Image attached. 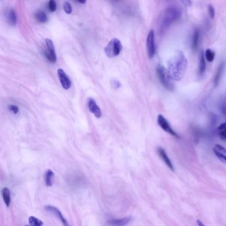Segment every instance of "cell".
I'll return each instance as SVG.
<instances>
[{
	"label": "cell",
	"mask_w": 226,
	"mask_h": 226,
	"mask_svg": "<svg viewBox=\"0 0 226 226\" xmlns=\"http://www.w3.org/2000/svg\"><path fill=\"white\" fill-rule=\"evenodd\" d=\"M188 60L185 54L177 50L167 64V72L172 81H181L187 70Z\"/></svg>",
	"instance_id": "1"
},
{
	"label": "cell",
	"mask_w": 226,
	"mask_h": 226,
	"mask_svg": "<svg viewBox=\"0 0 226 226\" xmlns=\"http://www.w3.org/2000/svg\"><path fill=\"white\" fill-rule=\"evenodd\" d=\"M182 11L176 6H170L165 8L158 19V26L161 33L165 32L173 23L181 18Z\"/></svg>",
	"instance_id": "2"
},
{
	"label": "cell",
	"mask_w": 226,
	"mask_h": 226,
	"mask_svg": "<svg viewBox=\"0 0 226 226\" xmlns=\"http://www.w3.org/2000/svg\"><path fill=\"white\" fill-rule=\"evenodd\" d=\"M157 73L158 79L161 84L164 86L166 90L173 91L174 90V84L173 81L170 78L166 68L164 66L159 64L157 68Z\"/></svg>",
	"instance_id": "3"
},
{
	"label": "cell",
	"mask_w": 226,
	"mask_h": 226,
	"mask_svg": "<svg viewBox=\"0 0 226 226\" xmlns=\"http://www.w3.org/2000/svg\"><path fill=\"white\" fill-rule=\"evenodd\" d=\"M122 48L121 41L118 39L114 38L109 42L104 49V51L107 57L114 58L119 55Z\"/></svg>",
	"instance_id": "4"
},
{
	"label": "cell",
	"mask_w": 226,
	"mask_h": 226,
	"mask_svg": "<svg viewBox=\"0 0 226 226\" xmlns=\"http://www.w3.org/2000/svg\"><path fill=\"white\" fill-rule=\"evenodd\" d=\"M157 123L162 130L165 131L166 133L170 134V135L176 138H180L178 134L174 130L172 127H171L169 121L167 120L162 114H159L158 115Z\"/></svg>",
	"instance_id": "5"
},
{
	"label": "cell",
	"mask_w": 226,
	"mask_h": 226,
	"mask_svg": "<svg viewBox=\"0 0 226 226\" xmlns=\"http://www.w3.org/2000/svg\"><path fill=\"white\" fill-rule=\"evenodd\" d=\"M46 49L44 51V54L47 59L52 63H55L56 62V55L54 46L52 40L47 39L45 40Z\"/></svg>",
	"instance_id": "6"
},
{
	"label": "cell",
	"mask_w": 226,
	"mask_h": 226,
	"mask_svg": "<svg viewBox=\"0 0 226 226\" xmlns=\"http://www.w3.org/2000/svg\"><path fill=\"white\" fill-rule=\"evenodd\" d=\"M146 51L149 58H152L155 54L156 47H155V38H154V30L151 29L146 37Z\"/></svg>",
	"instance_id": "7"
},
{
	"label": "cell",
	"mask_w": 226,
	"mask_h": 226,
	"mask_svg": "<svg viewBox=\"0 0 226 226\" xmlns=\"http://www.w3.org/2000/svg\"><path fill=\"white\" fill-rule=\"evenodd\" d=\"M57 73L62 88L65 90H68L71 86V81L68 76H67L66 72L62 68L58 69Z\"/></svg>",
	"instance_id": "8"
},
{
	"label": "cell",
	"mask_w": 226,
	"mask_h": 226,
	"mask_svg": "<svg viewBox=\"0 0 226 226\" xmlns=\"http://www.w3.org/2000/svg\"><path fill=\"white\" fill-rule=\"evenodd\" d=\"M87 105L88 107L89 110L91 113L94 115L95 118H99L102 117V111L100 108L98 106L97 103L95 102V100L93 98H88L87 102Z\"/></svg>",
	"instance_id": "9"
},
{
	"label": "cell",
	"mask_w": 226,
	"mask_h": 226,
	"mask_svg": "<svg viewBox=\"0 0 226 226\" xmlns=\"http://www.w3.org/2000/svg\"><path fill=\"white\" fill-rule=\"evenodd\" d=\"M45 208L46 210L51 212V213H53V214L58 219H59L61 221L62 224L64 225V226H70L68 223V221H66V220L64 217L63 215L62 214V213L60 212V210H58V208H56V207L52 206H46Z\"/></svg>",
	"instance_id": "10"
},
{
	"label": "cell",
	"mask_w": 226,
	"mask_h": 226,
	"mask_svg": "<svg viewBox=\"0 0 226 226\" xmlns=\"http://www.w3.org/2000/svg\"><path fill=\"white\" fill-rule=\"evenodd\" d=\"M213 150L217 158H219L223 162L226 163V149L224 146L216 144L213 147Z\"/></svg>",
	"instance_id": "11"
},
{
	"label": "cell",
	"mask_w": 226,
	"mask_h": 226,
	"mask_svg": "<svg viewBox=\"0 0 226 226\" xmlns=\"http://www.w3.org/2000/svg\"><path fill=\"white\" fill-rule=\"evenodd\" d=\"M158 153L160 155V157H161L162 159L163 160V161L165 162V163L166 165V166H168L169 168L172 171H174V167L173 165L172 162H171L170 159L169 158V156L167 155V154H166L165 150L161 147H158Z\"/></svg>",
	"instance_id": "12"
},
{
	"label": "cell",
	"mask_w": 226,
	"mask_h": 226,
	"mask_svg": "<svg viewBox=\"0 0 226 226\" xmlns=\"http://www.w3.org/2000/svg\"><path fill=\"white\" fill-rule=\"evenodd\" d=\"M200 33L199 29H196L194 31L193 35H192V48L193 49V51H196L198 49V45H199V41H200Z\"/></svg>",
	"instance_id": "13"
},
{
	"label": "cell",
	"mask_w": 226,
	"mask_h": 226,
	"mask_svg": "<svg viewBox=\"0 0 226 226\" xmlns=\"http://www.w3.org/2000/svg\"><path fill=\"white\" fill-rule=\"evenodd\" d=\"M130 221H131V217H126L122 219L111 220L108 221V223L114 226H125Z\"/></svg>",
	"instance_id": "14"
},
{
	"label": "cell",
	"mask_w": 226,
	"mask_h": 226,
	"mask_svg": "<svg viewBox=\"0 0 226 226\" xmlns=\"http://www.w3.org/2000/svg\"><path fill=\"white\" fill-rule=\"evenodd\" d=\"M54 177H55V175H54V173L53 170H48L46 171L45 174V181L46 186L50 187L53 185Z\"/></svg>",
	"instance_id": "15"
},
{
	"label": "cell",
	"mask_w": 226,
	"mask_h": 226,
	"mask_svg": "<svg viewBox=\"0 0 226 226\" xmlns=\"http://www.w3.org/2000/svg\"><path fill=\"white\" fill-rule=\"evenodd\" d=\"M7 22L9 23L10 25L15 26L17 23V14L13 8H11L7 12Z\"/></svg>",
	"instance_id": "16"
},
{
	"label": "cell",
	"mask_w": 226,
	"mask_h": 226,
	"mask_svg": "<svg viewBox=\"0 0 226 226\" xmlns=\"http://www.w3.org/2000/svg\"><path fill=\"white\" fill-rule=\"evenodd\" d=\"M206 68V60H205L204 53L201 52L200 55V61H199V67H198V74L200 76H202L205 73Z\"/></svg>",
	"instance_id": "17"
},
{
	"label": "cell",
	"mask_w": 226,
	"mask_h": 226,
	"mask_svg": "<svg viewBox=\"0 0 226 226\" xmlns=\"http://www.w3.org/2000/svg\"><path fill=\"white\" fill-rule=\"evenodd\" d=\"M224 68H225V63L224 62H221L218 68H217L216 73L215 74L214 80H213V82H214L215 86H217L219 84L220 79L221 78V76H222V74L224 70Z\"/></svg>",
	"instance_id": "18"
},
{
	"label": "cell",
	"mask_w": 226,
	"mask_h": 226,
	"mask_svg": "<svg viewBox=\"0 0 226 226\" xmlns=\"http://www.w3.org/2000/svg\"><path fill=\"white\" fill-rule=\"evenodd\" d=\"M2 197L4 201V203L6 204V206L9 208L11 204V192L9 190V188H4L2 191Z\"/></svg>",
	"instance_id": "19"
},
{
	"label": "cell",
	"mask_w": 226,
	"mask_h": 226,
	"mask_svg": "<svg viewBox=\"0 0 226 226\" xmlns=\"http://www.w3.org/2000/svg\"><path fill=\"white\" fill-rule=\"evenodd\" d=\"M35 18L37 21H38L39 23H46L48 20L47 14H46L44 11H39L36 12V14L35 15Z\"/></svg>",
	"instance_id": "20"
},
{
	"label": "cell",
	"mask_w": 226,
	"mask_h": 226,
	"mask_svg": "<svg viewBox=\"0 0 226 226\" xmlns=\"http://www.w3.org/2000/svg\"><path fill=\"white\" fill-rule=\"evenodd\" d=\"M217 133L222 140L226 141V121L221 123L217 128Z\"/></svg>",
	"instance_id": "21"
},
{
	"label": "cell",
	"mask_w": 226,
	"mask_h": 226,
	"mask_svg": "<svg viewBox=\"0 0 226 226\" xmlns=\"http://www.w3.org/2000/svg\"><path fill=\"white\" fill-rule=\"evenodd\" d=\"M29 226H43V222L39 219L34 216H30L29 217Z\"/></svg>",
	"instance_id": "22"
},
{
	"label": "cell",
	"mask_w": 226,
	"mask_h": 226,
	"mask_svg": "<svg viewBox=\"0 0 226 226\" xmlns=\"http://www.w3.org/2000/svg\"><path fill=\"white\" fill-rule=\"evenodd\" d=\"M215 56L216 54L214 51H212L210 49H206V52H205V58L207 60V61L210 62H213L215 58Z\"/></svg>",
	"instance_id": "23"
},
{
	"label": "cell",
	"mask_w": 226,
	"mask_h": 226,
	"mask_svg": "<svg viewBox=\"0 0 226 226\" xmlns=\"http://www.w3.org/2000/svg\"><path fill=\"white\" fill-rule=\"evenodd\" d=\"M63 9H64V12L66 14H70L71 13H72V6H71L70 3H68V2H65L64 3Z\"/></svg>",
	"instance_id": "24"
},
{
	"label": "cell",
	"mask_w": 226,
	"mask_h": 226,
	"mask_svg": "<svg viewBox=\"0 0 226 226\" xmlns=\"http://www.w3.org/2000/svg\"><path fill=\"white\" fill-rule=\"evenodd\" d=\"M7 109H8V110L14 114H18L19 111V107L17 106L14 105V104H9V105L7 106Z\"/></svg>",
	"instance_id": "25"
},
{
	"label": "cell",
	"mask_w": 226,
	"mask_h": 226,
	"mask_svg": "<svg viewBox=\"0 0 226 226\" xmlns=\"http://www.w3.org/2000/svg\"><path fill=\"white\" fill-rule=\"evenodd\" d=\"M49 10H50L51 12H54L56 10V2L54 1V0H51L49 2Z\"/></svg>",
	"instance_id": "26"
},
{
	"label": "cell",
	"mask_w": 226,
	"mask_h": 226,
	"mask_svg": "<svg viewBox=\"0 0 226 226\" xmlns=\"http://www.w3.org/2000/svg\"><path fill=\"white\" fill-rule=\"evenodd\" d=\"M208 14L210 15L212 19H213L215 17V10L213 7L212 5H209L208 7Z\"/></svg>",
	"instance_id": "27"
},
{
	"label": "cell",
	"mask_w": 226,
	"mask_h": 226,
	"mask_svg": "<svg viewBox=\"0 0 226 226\" xmlns=\"http://www.w3.org/2000/svg\"><path fill=\"white\" fill-rule=\"evenodd\" d=\"M111 86L114 88L115 89H118L121 87V83L118 80H113L111 82Z\"/></svg>",
	"instance_id": "28"
},
{
	"label": "cell",
	"mask_w": 226,
	"mask_h": 226,
	"mask_svg": "<svg viewBox=\"0 0 226 226\" xmlns=\"http://www.w3.org/2000/svg\"><path fill=\"white\" fill-rule=\"evenodd\" d=\"M196 223H197L198 226H205V225L202 222V221L200 220H196Z\"/></svg>",
	"instance_id": "29"
},
{
	"label": "cell",
	"mask_w": 226,
	"mask_h": 226,
	"mask_svg": "<svg viewBox=\"0 0 226 226\" xmlns=\"http://www.w3.org/2000/svg\"><path fill=\"white\" fill-rule=\"evenodd\" d=\"M182 3L186 4V6H190L191 5V2L190 1H182Z\"/></svg>",
	"instance_id": "30"
},
{
	"label": "cell",
	"mask_w": 226,
	"mask_h": 226,
	"mask_svg": "<svg viewBox=\"0 0 226 226\" xmlns=\"http://www.w3.org/2000/svg\"><path fill=\"white\" fill-rule=\"evenodd\" d=\"M78 3H86V2H78Z\"/></svg>",
	"instance_id": "31"
}]
</instances>
